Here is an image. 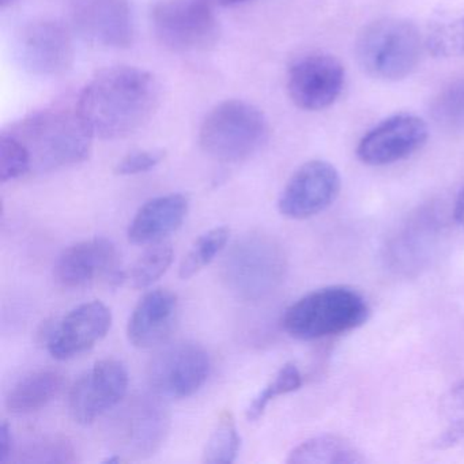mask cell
I'll return each instance as SVG.
<instances>
[{
  "label": "cell",
  "instance_id": "cell-1",
  "mask_svg": "<svg viewBox=\"0 0 464 464\" xmlns=\"http://www.w3.org/2000/svg\"><path fill=\"white\" fill-rule=\"evenodd\" d=\"M159 81L137 67L100 72L78 100L77 112L93 137L119 140L142 129L160 105Z\"/></svg>",
  "mask_w": 464,
  "mask_h": 464
},
{
  "label": "cell",
  "instance_id": "cell-2",
  "mask_svg": "<svg viewBox=\"0 0 464 464\" xmlns=\"http://www.w3.org/2000/svg\"><path fill=\"white\" fill-rule=\"evenodd\" d=\"M31 162V172L44 173L72 167L89 159L93 135L78 112L45 110L10 126Z\"/></svg>",
  "mask_w": 464,
  "mask_h": 464
},
{
  "label": "cell",
  "instance_id": "cell-3",
  "mask_svg": "<svg viewBox=\"0 0 464 464\" xmlns=\"http://www.w3.org/2000/svg\"><path fill=\"white\" fill-rule=\"evenodd\" d=\"M371 314L368 301L352 287L330 286L308 293L285 312V330L300 341H316L361 327Z\"/></svg>",
  "mask_w": 464,
  "mask_h": 464
},
{
  "label": "cell",
  "instance_id": "cell-4",
  "mask_svg": "<svg viewBox=\"0 0 464 464\" xmlns=\"http://www.w3.org/2000/svg\"><path fill=\"white\" fill-rule=\"evenodd\" d=\"M267 119L262 111L241 100H227L214 107L199 130V143L208 156L221 162L249 159L267 142Z\"/></svg>",
  "mask_w": 464,
  "mask_h": 464
},
{
  "label": "cell",
  "instance_id": "cell-5",
  "mask_svg": "<svg viewBox=\"0 0 464 464\" xmlns=\"http://www.w3.org/2000/svg\"><path fill=\"white\" fill-rule=\"evenodd\" d=\"M355 53L361 67L372 77L403 80L420 63V34L410 21L384 18L363 28Z\"/></svg>",
  "mask_w": 464,
  "mask_h": 464
},
{
  "label": "cell",
  "instance_id": "cell-6",
  "mask_svg": "<svg viewBox=\"0 0 464 464\" xmlns=\"http://www.w3.org/2000/svg\"><path fill=\"white\" fill-rule=\"evenodd\" d=\"M285 256L274 238L251 233L236 241L222 265L229 292L246 301L267 297L284 278Z\"/></svg>",
  "mask_w": 464,
  "mask_h": 464
},
{
  "label": "cell",
  "instance_id": "cell-7",
  "mask_svg": "<svg viewBox=\"0 0 464 464\" xmlns=\"http://www.w3.org/2000/svg\"><path fill=\"white\" fill-rule=\"evenodd\" d=\"M216 0H161L151 13L154 34L175 53H200L219 39Z\"/></svg>",
  "mask_w": 464,
  "mask_h": 464
},
{
  "label": "cell",
  "instance_id": "cell-8",
  "mask_svg": "<svg viewBox=\"0 0 464 464\" xmlns=\"http://www.w3.org/2000/svg\"><path fill=\"white\" fill-rule=\"evenodd\" d=\"M170 415L165 404L153 396H135L127 401L107 429L108 441L119 455L148 458L167 440Z\"/></svg>",
  "mask_w": 464,
  "mask_h": 464
},
{
  "label": "cell",
  "instance_id": "cell-9",
  "mask_svg": "<svg viewBox=\"0 0 464 464\" xmlns=\"http://www.w3.org/2000/svg\"><path fill=\"white\" fill-rule=\"evenodd\" d=\"M210 369V355L200 344L178 342L154 355L149 363L148 379L159 395L184 399L203 387Z\"/></svg>",
  "mask_w": 464,
  "mask_h": 464
},
{
  "label": "cell",
  "instance_id": "cell-10",
  "mask_svg": "<svg viewBox=\"0 0 464 464\" xmlns=\"http://www.w3.org/2000/svg\"><path fill=\"white\" fill-rule=\"evenodd\" d=\"M129 373L121 361L105 358L94 363L74 385L69 395V410L75 422L89 425L126 396Z\"/></svg>",
  "mask_w": 464,
  "mask_h": 464
},
{
  "label": "cell",
  "instance_id": "cell-11",
  "mask_svg": "<svg viewBox=\"0 0 464 464\" xmlns=\"http://www.w3.org/2000/svg\"><path fill=\"white\" fill-rule=\"evenodd\" d=\"M53 276L67 289H82L99 281L112 285L126 281L118 249L105 237L81 241L64 249L56 262Z\"/></svg>",
  "mask_w": 464,
  "mask_h": 464
},
{
  "label": "cell",
  "instance_id": "cell-12",
  "mask_svg": "<svg viewBox=\"0 0 464 464\" xmlns=\"http://www.w3.org/2000/svg\"><path fill=\"white\" fill-rule=\"evenodd\" d=\"M17 58L24 69L40 77H59L74 63L72 34L53 20L29 24L17 40Z\"/></svg>",
  "mask_w": 464,
  "mask_h": 464
},
{
  "label": "cell",
  "instance_id": "cell-13",
  "mask_svg": "<svg viewBox=\"0 0 464 464\" xmlns=\"http://www.w3.org/2000/svg\"><path fill=\"white\" fill-rule=\"evenodd\" d=\"M341 191V176L327 161L306 162L287 181L279 198L282 216L306 219L330 208Z\"/></svg>",
  "mask_w": 464,
  "mask_h": 464
},
{
  "label": "cell",
  "instance_id": "cell-14",
  "mask_svg": "<svg viewBox=\"0 0 464 464\" xmlns=\"http://www.w3.org/2000/svg\"><path fill=\"white\" fill-rule=\"evenodd\" d=\"M343 86V66L338 59L325 53L298 59L287 75L290 99L304 111L331 107L341 96Z\"/></svg>",
  "mask_w": 464,
  "mask_h": 464
},
{
  "label": "cell",
  "instance_id": "cell-15",
  "mask_svg": "<svg viewBox=\"0 0 464 464\" xmlns=\"http://www.w3.org/2000/svg\"><path fill=\"white\" fill-rule=\"evenodd\" d=\"M428 140V127L414 115H396L374 127L361 140L357 156L372 167L393 164L417 153Z\"/></svg>",
  "mask_w": 464,
  "mask_h": 464
},
{
  "label": "cell",
  "instance_id": "cell-16",
  "mask_svg": "<svg viewBox=\"0 0 464 464\" xmlns=\"http://www.w3.org/2000/svg\"><path fill=\"white\" fill-rule=\"evenodd\" d=\"M112 314L100 301L82 304L72 309L48 338V352L56 360H70L93 349L107 336Z\"/></svg>",
  "mask_w": 464,
  "mask_h": 464
},
{
  "label": "cell",
  "instance_id": "cell-17",
  "mask_svg": "<svg viewBox=\"0 0 464 464\" xmlns=\"http://www.w3.org/2000/svg\"><path fill=\"white\" fill-rule=\"evenodd\" d=\"M75 29L92 44L129 48L134 23L129 0H86L74 14Z\"/></svg>",
  "mask_w": 464,
  "mask_h": 464
},
{
  "label": "cell",
  "instance_id": "cell-18",
  "mask_svg": "<svg viewBox=\"0 0 464 464\" xmlns=\"http://www.w3.org/2000/svg\"><path fill=\"white\" fill-rule=\"evenodd\" d=\"M179 300L168 289L146 293L135 306L127 324L130 343L138 349H153L164 343L178 322Z\"/></svg>",
  "mask_w": 464,
  "mask_h": 464
},
{
  "label": "cell",
  "instance_id": "cell-19",
  "mask_svg": "<svg viewBox=\"0 0 464 464\" xmlns=\"http://www.w3.org/2000/svg\"><path fill=\"white\" fill-rule=\"evenodd\" d=\"M188 198L181 194L164 195L146 202L130 224L129 240L150 244L178 230L188 213Z\"/></svg>",
  "mask_w": 464,
  "mask_h": 464
},
{
  "label": "cell",
  "instance_id": "cell-20",
  "mask_svg": "<svg viewBox=\"0 0 464 464\" xmlns=\"http://www.w3.org/2000/svg\"><path fill=\"white\" fill-rule=\"evenodd\" d=\"M64 376L53 369H42L21 379L6 396L13 414H31L50 404L63 390Z\"/></svg>",
  "mask_w": 464,
  "mask_h": 464
},
{
  "label": "cell",
  "instance_id": "cell-21",
  "mask_svg": "<svg viewBox=\"0 0 464 464\" xmlns=\"http://www.w3.org/2000/svg\"><path fill=\"white\" fill-rule=\"evenodd\" d=\"M365 458L360 450L338 436H317L295 448L287 458L292 464H358Z\"/></svg>",
  "mask_w": 464,
  "mask_h": 464
},
{
  "label": "cell",
  "instance_id": "cell-22",
  "mask_svg": "<svg viewBox=\"0 0 464 464\" xmlns=\"http://www.w3.org/2000/svg\"><path fill=\"white\" fill-rule=\"evenodd\" d=\"M240 434L232 412L219 415L203 450V461L208 464L233 463L240 450Z\"/></svg>",
  "mask_w": 464,
  "mask_h": 464
},
{
  "label": "cell",
  "instance_id": "cell-23",
  "mask_svg": "<svg viewBox=\"0 0 464 464\" xmlns=\"http://www.w3.org/2000/svg\"><path fill=\"white\" fill-rule=\"evenodd\" d=\"M229 236L230 230L227 227H214L200 236L181 262L180 268H179L180 278H192L203 268L208 267L216 259L217 255L224 251L227 241H229Z\"/></svg>",
  "mask_w": 464,
  "mask_h": 464
},
{
  "label": "cell",
  "instance_id": "cell-24",
  "mask_svg": "<svg viewBox=\"0 0 464 464\" xmlns=\"http://www.w3.org/2000/svg\"><path fill=\"white\" fill-rule=\"evenodd\" d=\"M173 262V248L169 243L150 246L132 266L126 279L134 289H146L159 281Z\"/></svg>",
  "mask_w": 464,
  "mask_h": 464
},
{
  "label": "cell",
  "instance_id": "cell-25",
  "mask_svg": "<svg viewBox=\"0 0 464 464\" xmlns=\"http://www.w3.org/2000/svg\"><path fill=\"white\" fill-rule=\"evenodd\" d=\"M444 428L437 437L436 447H458L464 444V380L450 388L441 404Z\"/></svg>",
  "mask_w": 464,
  "mask_h": 464
},
{
  "label": "cell",
  "instance_id": "cell-26",
  "mask_svg": "<svg viewBox=\"0 0 464 464\" xmlns=\"http://www.w3.org/2000/svg\"><path fill=\"white\" fill-rule=\"evenodd\" d=\"M301 385H303V376L297 366L295 363H286L282 366L276 377L249 403L246 409V420H259L271 401H276L279 396L295 392Z\"/></svg>",
  "mask_w": 464,
  "mask_h": 464
},
{
  "label": "cell",
  "instance_id": "cell-27",
  "mask_svg": "<svg viewBox=\"0 0 464 464\" xmlns=\"http://www.w3.org/2000/svg\"><path fill=\"white\" fill-rule=\"evenodd\" d=\"M431 116L445 129L464 130V80L450 83L437 94L431 104Z\"/></svg>",
  "mask_w": 464,
  "mask_h": 464
},
{
  "label": "cell",
  "instance_id": "cell-28",
  "mask_svg": "<svg viewBox=\"0 0 464 464\" xmlns=\"http://www.w3.org/2000/svg\"><path fill=\"white\" fill-rule=\"evenodd\" d=\"M77 460L72 445L66 440L43 439L32 442L18 453L24 463H72Z\"/></svg>",
  "mask_w": 464,
  "mask_h": 464
},
{
  "label": "cell",
  "instance_id": "cell-29",
  "mask_svg": "<svg viewBox=\"0 0 464 464\" xmlns=\"http://www.w3.org/2000/svg\"><path fill=\"white\" fill-rule=\"evenodd\" d=\"M426 48L436 58L464 56V18L437 28L426 40Z\"/></svg>",
  "mask_w": 464,
  "mask_h": 464
},
{
  "label": "cell",
  "instance_id": "cell-30",
  "mask_svg": "<svg viewBox=\"0 0 464 464\" xmlns=\"http://www.w3.org/2000/svg\"><path fill=\"white\" fill-rule=\"evenodd\" d=\"M31 173L28 154L21 143L6 131L0 137V180H17Z\"/></svg>",
  "mask_w": 464,
  "mask_h": 464
},
{
  "label": "cell",
  "instance_id": "cell-31",
  "mask_svg": "<svg viewBox=\"0 0 464 464\" xmlns=\"http://www.w3.org/2000/svg\"><path fill=\"white\" fill-rule=\"evenodd\" d=\"M165 151L138 150L124 157L116 165L115 173L121 176H134L154 169L164 160Z\"/></svg>",
  "mask_w": 464,
  "mask_h": 464
},
{
  "label": "cell",
  "instance_id": "cell-32",
  "mask_svg": "<svg viewBox=\"0 0 464 464\" xmlns=\"http://www.w3.org/2000/svg\"><path fill=\"white\" fill-rule=\"evenodd\" d=\"M13 450H14V444H13L12 429L7 422H4L0 428V461L6 463L12 460Z\"/></svg>",
  "mask_w": 464,
  "mask_h": 464
},
{
  "label": "cell",
  "instance_id": "cell-33",
  "mask_svg": "<svg viewBox=\"0 0 464 464\" xmlns=\"http://www.w3.org/2000/svg\"><path fill=\"white\" fill-rule=\"evenodd\" d=\"M453 216H455L456 222H458L461 227H464V188L461 189L460 194L458 195L455 208H453Z\"/></svg>",
  "mask_w": 464,
  "mask_h": 464
},
{
  "label": "cell",
  "instance_id": "cell-34",
  "mask_svg": "<svg viewBox=\"0 0 464 464\" xmlns=\"http://www.w3.org/2000/svg\"><path fill=\"white\" fill-rule=\"evenodd\" d=\"M249 0H216L217 5L221 6H236V5L246 4Z\"/></svg>",
  "mask_w": 464,
  "mask_h": 464
},
{
  "label": "cell",
  "instance_id": "cell-35",
  "mask_svg": "<svg viewBox=\"0 0 464 464\" xmlns=\"http://www.w3.org/2000/svg\"><path fill=\"white\" fill-rule=\"evenodd\" d=\"M14 0H0V4H2V6L6 7L7 5H12Z\"/></svg>",
  "mask_w": 464,
  "mask_h": 464
}]
</instances>
